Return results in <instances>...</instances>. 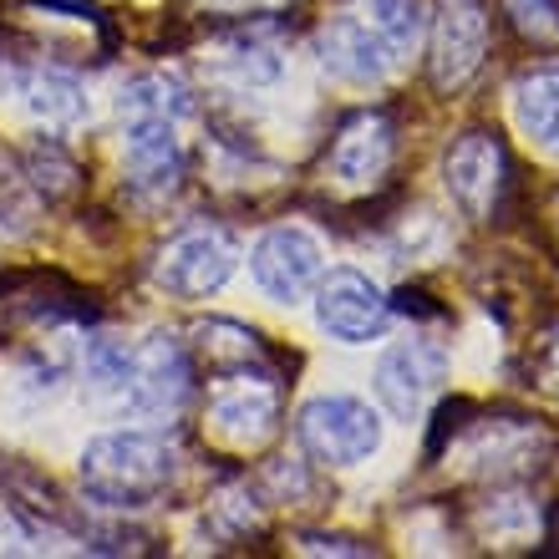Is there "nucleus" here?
I'll return each instance as SVG.
<instances>
[{
  "instance_id": "obj_1",
  "label": "nucleus",
  "mask_w": 559,
  "mask_h": 559,
  "mask_svg": "<svg viewBox=\"0 0 559 559\" xmlns=\"http://www.w3.org/2000/svg\"><path fill=\"white\" fill-rule=\"evenodd\" d=\"M178 453L168 432L153 427H118V432H97L82 448V488L92 503L118 509V514H143L174 488Z\"/></svg>"
},
{
  "instance_id": "obj_2",
  "label": "nucleus",
  "mask_w": 559,
  "mask_h": 559,
  "mask_svg": "<svg viewBox=\"0 0 559 559\" xmlns=\"http://www.w3.org/2000/svg\"><path fill=\"white\" fill-rule=\"evenodd\" d=\"M295 442L316 468H356L382 448V413L352 392H321L295 413Z\"/></svg>"
},
{
  "instance_id": "obj_3",
  "label": "nucleus",
  "mask_w": 559,
  "mask_h": 559,
  "mask_svg": "<svg viewBox=\"0 0 559 559\" xmlns=\"http://www.w3.org/2000/svg\"><path fill=\"white\" fill-rule=\"evenodd\" d=\"M209 427L235 448H260L280 427V386L265 361L214 367L209 382Z\"/></svg>"
},
{
  "instance_id": "obj_4",
  "label": "nucleus",
  "mask_w": 559,
  "mask_h": 559,
  "mask_svg": "<svg viewBox=\"0 0 559 559\" xmlns=\"http://www.w3.org/2000/svg\"><path fill=\"white\" fill-rule=\"evenodd\" d=\"M235 239L229 229L219 224H189V229H178L168 245L158 250L153 260V285L163 295H174V300H209V295H219L235 275Z\"/></svg>"
},
{
  "instance_id": "obj_5",
  "label": "nucleus",
  "mask_w": 559,
  "mask_h": 559,
  "mask_svg": "<svg viewBox=\"0 0 559 559\" xmlns=\"http://www.w3.org/2000/svg\"><path fill=\"white\" fill-rule=\"evenodd\" d=\"M316 325H321L331 341L341 346H371V341L386 336V325H392V300L367 270L356 265H336L325 270L316 280Z\"/></svg>"
},
{
  "instance_id": "obj_6",
  "label": "nucleus",
  "mask_w": 559,
  "mask_h": 559,
  "mask_svg": "<svg viewBox=\"0 0 559 559\" xmlns=\"http://www.w3.org/2000/svg\"><path fill=\"white\" fill-rule=\"evenodd\" d=\"M316 57L336 82L346 87H382L392 67H397V51L382 31L371 26V15L361 5H346V11L325 15L321 31H316Z\"/></svg>"
},
{
  "instance_id": "obj_7",
  "label": "nucleus",
  "mask_w": 559,
  "mask_h": 559,
  "mask_svg": "<svg viewBox=\"0 0 559 559\" xmlns=\"http://www.w3.org/2000/svg\"><path fill=\"white\" fill-rule=\"evenodd\" d=\"M250 275L275 306H300L310 300L316 280L325 275V245L310 235L306 224H275L254 239Z\"/></svg>"
},
{
  "instance_id": "obj_8",
  "label": "nucleus",
  "mask_w": 559,
  "mask_h": 559,
  "mask_svg": "<svg viewBox=\"0 0 559 559\" xmlns=\"http://www.w3.org/2000/svg\"><path fill=\"white\" fill-rule=\"evenodd\" d=\"M488 57V5L484 0H438L432 5V87L457 92L468 87L473 72Z\"/></svg>"
},
{
  "instance_id": "obj_9",
  "label": "nucleus",
  "mask_w": 559,
  "mask_h": 559,
  "mask_svg": "<svg viewBox=\"0 0 559 559\" xmlns=\"http://www.w3.org/2000/svg\"><path fill=\"white\" fill-rule=\"evenodd\" d=\"M503 147L493 133H463L442 153V183L453 193V204L463 209V219H493L503 199Z\"/></svg>"
},
{
  "instance_id": "obj_10",
  "label": "nucleus",
  "mask_w": 559,
  "mask_h": 559,
  "mask_svg": "<svg viewBox=\"0 0 559 559\" xmlns=\"http://www.w3.org/2000/svg\"><path fill=\"white\" fill-rule=\"evenodd\" d=\"M442 377H448V356L432 341H397V346L382 352L371 386H377L386 413L413 427L423 417V407L432 402V392L442 386Z\"/></svg>"
},
{
  "instance_id": "obj_11",
  "label": "nucleus",
  "mask_w": 559,
  "mask_h": 559,
  "mask_svg": "<svg viewBox=\"0 0 559 559\" xmlns=\"http://www.w3.org/2000/svg\"><path fill=\"white\" fill-rule=\"evenodd\" d=\"M122 174L128 189L143 199H168L183 178V143H178V122L174 118H153L138 112L122 128Z\"/></svg>"
},
{
  "instance_id": "obj_12",
  "label": "nucleus",
  "mask_w": 559,
  "mask_h": 559,
  "mask_svg": "<svg viewBox=\"0 0 559 559\" xmlns=\"http://www.w3.org/2000/svg\"><path fill=\"white\" fill-rule=\"evenodd\" d=\"M392 153H397L392 118H386V112H356V118L331 138L325 174H331L336 189H371V183H382V174L392 168Z\"/></svg>"
},
{
  "instance_id": "obj_13",
  "label": "nucleus",
  "mask_w": 559,
  "mask_h": 559,
  "mask_svg": "<svg viewBox=\"0 0 559 559\" xmlns=\"http://www.w3.org/2000/svg\"><path fill=\"white\" fill-rule=\"evenodd\" d=\"M189 397H193V361H189V352H183L174 336H153L143 352H138L128 413L133 417H178Z\"/></svg>"
},
{
  "instance_id": "obj_14",
  "label": "nucleus",
  "mask_w": 559,
  "mask_h": 559,
  "mask_svg": "<svg viewBox=\"0 0 559 559\" xmlns=\"http://www.w3.org/2000/svg\"><path fill=\"white\" fill-rule=\"evenodd\" d=\"M133 367H138L133 346L97 331V336H87V346H82V392H87L97 407H122V413H128Z\"/></svg>"
},
{
  "instance_id": "obj_15",
  "label": "nucleus",
  "mask_w": 559,
  "mask_h": 559,
  "mask_svg": "<svg viewBox=\"0 0 559 559\" xmlns=\"http://www.w3.org/2000/svg\"><path fill=\"white\" fill-rule=\"evenodd\" d=\"M514 122L539 153L559 158V67L519 76L514 82Z\"/></svg>"
},
{
  "instance_id": "obj_16",
  "label": "nucleus",
  "mask_w": 559,
  "mask_h": 559,
  "mask_svg": "<svg viewBox=\"0 0 559 559\" xmlns=\"http://www.w3.org/2000/svg\"><path fill=\"white\" fill-rule=\"evenodd\" d=\"M21 97H26L31 112H36L46 128H57V133H67V128H76V122L87 118V97L76 87V76L57 72V67H36V72L21 76Z\"/></svg>"
},
{
  "instance_id": "obj_17",
  "label": "nucleus",
  "mask_w": 559,
  "mask_h": 559,
  "mask_svg": "<svg viewBox=\"0 0 559 559\" xmlns=\"http://www.w3.org/2000/svg\"><path fill=\"white\" fill-rule=\"evenodd\" d=\"M138 112H153V118H189L193 112V97L189 87L168 72H143L122 87V118H138Z\"/></svg>"
},
{
  "instance_id": "obj_18",
  "label": "nucleus",
  "mask_w": 559,
  "mask_h": 559,
  "mask_svg": "<svg viewBox=\"0 0 559 559\" xmlns=\"http://www.w3.org/2000/svg\"><path fill=\"white\" fill-rule=\"evenodd\" d=\"M356 5L371 15V26L392 41L397 57H413L417 41H423V26H427L423 0H356Z\"/></svg>"
},
{
  "instance_id": "obj_19",
  "label": "nucleus",
  "mask_w": 559,
  "mask_h": 559,
  "mask_svg": "<svg viewBox=\"0 0 559 559\" xmlns=\"http://www.w3.org/2000/svg\"><path fill=\"white\" fill-rule=\"evenodd\" d=\"M224 67H229L239 82H270V76H280L275 46L254 41V36H235V41H229V57H224Z\"/></svg>"
},
{
  "instance_id": "obj_20",
  "label": "nucleus",
  "mask_w": 559,
  "mask_h": 559,
  "mask_svg": "<svg viewBox=\"0 0 559 559\" xmlns=\"http://www.w3.org/2000/svg\"><path fill=\"white\" fill-rule=\"evenodd\" d=\"M509 15L530 36H559V0H509Z\"/></svg>"
},
{
  "instance_id": "obj_21",
  "label": "nucleus",
  "mask_w": 559,
  "mask_h": 559,
  "mask_svg": "<svg viewBox=\"0 0 559 559\" xmlns=\"http://www.w3.org/2000/svg\"><path fill=\"white\" fill-rule=\"evenodd\" d=\"M193 5H204L209 15H229V21H265V15L290 11L295 0H193Z\"/></svg>"
},
{
  "instance_id": "obj_22",
  "label": "nucleus",
  "mask_w": 559,
  "mask_h": 559,
  "mask_svg": "<svg viewBox=\"0 0 559 559\" xmlns=\"http://www.w3.org/2000/svg\"><path fill=\"white\" fill-rule=\"evenodd\" d=\"M300 549H306V555H367L361 545H352V539H331V534H306Z\"/></svg>"
},
{
  "instance_id": "obj_23",
  "label": "nucleus",
  "mask_w": 559,
  "mask_h": 559,
  "mask_svg": "<svg viewBox=\"0 0 559 559\" xmlns=\"http://www.w3.org/2000/svg\"><path fill=\"white\" fill-rule=\"evenodd\" d=\"M539 371H545V382L559 386V331L545 336V346H539Z\"/></svg>"
}]
</instances>
